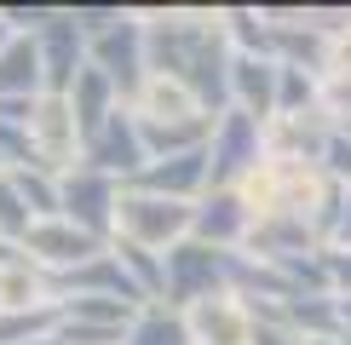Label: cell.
<instances>
[{"label": "cell", "mask_w": 351, "mask_h": 345, "mask_svg": "<svg viewBox=\"0 0 351 345\" xmlns=\"http://www.w3.org/2000/svg\"><path fill=\"white\" fill-rule=\"evenodd\" d=\"M138 23L150 75L179 81L202 115L219 121L230 110V40L219 29V12H138Z\"/></svg>", "instance_id": "cell-1"}, {"label": "cell", "mask_w": 351, "mask_h": 345, "mask_svg": "<svg viewBox=\"0 0 351 345\" xmlns=\"http://www.w3.org/2000/svg\"><path fill=\"white\" fill-rule=\"evenodd\" d=\"M190 207H196V201L121 190V201H115V236L133 242V248L167 253V248H179V242H190Z\"/></svg>", "instance_id": "cell-2"}, {"label": "cell", "mask_w": 351, "mask_h": 345, "mask_svg": "<svg viewBox=\"0 0 351 345\" xmlns=\"http://www.w3.org/2000/svg\"><path fill=\"white\" fill-rule=\"evenodd\" d=\"M259 162H265V121L225 110L208 133V190H237Z\"/></svg>", "instance_id": "cell-3"}, {"label": "cell", "mask_w": 351, "mask_h": 345, "mask_svg": "<svg viewBox=\"0 0 351 345\" xmlns=\"http://www.w3.org/2000/svg\"><path fill=\"white\" fill-rule=\"evenodd\" d=\"M86 64L115 86L121 104H133L144 75H150V64H144V23H138V12H127V18L115 23V29H104L98 40H86Z\"/></svg>", "instance_id": "cell-4"}, {"label": "cell", "mask_w": 351, "mask_h": 345, "mask_svg": "<svg viewBox=\"0 0 351 345\" xmlns=\"http://www.w3.org/2000/svg\"><path fill=\"white\" fill-rule=\"evenodd\" d=\"M225 259H230V253L202 248V242H179V248H167V253H162V277H167L162 305L190 311L196 299L225 294Z\"/></svg>", "instance_id": "cell-5"}, {"label": "cell", "mask_w": 351, "mask_h": 345, "mask_svg": "<svg viewBox=\"0 0 351 345\" xmlns=\"http://www.w3.org/2000/svg\"><path fill=\"white\" fill-rule=\"evenodd\" d=\"M115 201H121V184L93 167H69L58 179V219H69L75 230H86L98 242L115 236Z\"/></svg>", "instance_id": "cell-6"}, {"label": "cell", "mask_w": 351, "mask_h": 345, "mask_svg": "<svg viewBox=\"0 0 351 345\" xmlns=\"http://www.w3.org/2000/svg\"><path fill=\"white\" fill-rule=\"evenodd\" d=\"M29 155H35L40 172L64 179L69 167H81V133H75V115L58 92H40L29 104Z\"/></svg>", "instance_id": "cell-7"}, {"label": "cell", "mask_w": 351, "mask_h": 345, "mask_svg": "<svg viewBox=\"0 0 351 345\" xmlns=\"http://www.w3.org/2000/svg\"><path fill=\"white\" fill-rule=\"evenodd\" d=\"M29 40H35V52H40V81H47V92L64 98L69 81L86 69V35L69 23V6H47V18H40V29Z\"/></svg>", "instance_id": "cell-8"}, {"label": "cell", "mask_w": 351, "mask_h": 345, "mask_svg": "<svg viewBox=\"0 0 351 345\" xmlns=\"http://www.w3.org/2000/svg\"><path fill=\"white\" fill-rule=\"evenodd\" d=\"M18 253L29 259V265H40L47 277H64V270H75V265H86V259H98V253H104V242L86 236V230H75L69 219H35V225L23 230Z\"/></svg>", "instance_id": "cell-9"}, {"label": "cell", "mask_w": 351, "mask_h": 345, "mask_svg": "<svg viewBox=\"0 0 351 345\" xmlns=\"http://www.w3.org/2000/svg\"><path fill=\"white\" fill-rule=\"evenodd\" d=\"M81 167L104 172V179H115V184H133L138 179V172H144V144H138L133 110H115L110 121L81 144Z\"/></svg>", "instance_id": "cell-10"}, {"label": "cell", "mask_w": 351, "mask_h": 345, "mask_svg": "<svg viewBox=\"0 0 351 345\" xmlns=\"http://www.w3.org/2000/svg\"><path fill=\"white\" fill-rule=\"evenodd\" d=\"M121 190H144V196H167V201H202L208 196V144L184 155H162V162H144V172Z\"/></svg>", "instance_id": "cell-11"}, {"label": "cell", "mask_w": 351, "mask_h": 345, "mask_svg": "<svg viewBox=\"0 0 351 345\" xmlns=\"http://www.w3.org/2000/svg\"><path fill=\"white\" fill-rule=\"evenodd\" d=\"M247 225H254V213L242 207L237 190H208L190 207V242H202V248H219V253H237Z\"/></svg>", "instance_id": "cell-12"}, {"label": "cell", "mask_w": 351, "mask_h": 345, "mask_svg": "<svg viewBox=\"0 0 351 345\" xmlns=\"http://www.w3.org/2000/svg\"><path fill=\"white\" fill-rule=\"evenodd\" d=\"M184 316V334L190 345H247V328H254V316H247L242 299L230 294H213V299H196Z\"/></svg>", "instance_id": "cell-13"}, {"label": "cell", "mask_w": 351, "mask_h": 345, "mask_svg": "<svg viewBox=\"0 0 351 345\" xmlns=\"http://www.w3.org/2000/svg\"><path fill=\"white\" fill-rule=\"evenodd\" d=\"M311 248H317V236H311V225H305L300 213H265V219L247 225V236H242L237 253L276 265V259H294V253H311Z\"/></svg>", "instance_id": "cell-14"}, {"label": "cell", "mask_w": 351, "mask_h": 345, "mask_svg": "<svg viewBox=\"0 0 351 345\" xmlns=\"http://www.w3.org/2000/svg\"><path fill=\"white\" fill-rule=\"evenodd\" d=\"M230 110L271 121L276 115V64L271 58H237L230 52Z\"/></svg>", "instance_id": "cell-15"}, {"label": "cell", "mask_w": 351, "mask_h": 345, "mask_svg": "<svg viewBox=\"0 0 351 345\" xmlns=\"http://www.w3.org/2000/svg\"><path fill=\"white\" fill-rule=\"evenodd\" d=\"M64 104H69V115H75V133H81V144L93 138V133H98V127L110 121L115 110H127L121 98H115V86H110L104 75H98L93 64H86L81 75L69 81V92H64Z\"/></svg>", "instance_id": "cell-16"}, {"label": "cell", "mask_w": 351, "mask_h": 345, "mask_svg": "<svg viewBox=\"0 0 351 345\" xmlns=\"http://www.w3.org/2000/svg\"><path fill=\"white\" fill-rule=\"evenodd\" d=\"M127 110H133L138 121H162V127H179V121H208V115H202V104L184 92L179 81H167V75H144L138 98H133Z\"/></svg>", "instance_id": "cell-17"}, {"label": "cell", "mask_w": 351, "mask_h": 345, "mask_svg": "<svg viewBox=\"0 0 351 345\" xmlns=\"http://www.w3.org/2000/svg\"><path fill=\"white\" fill-rule=\"evenodd\" d=\"M47 81H40V52L29 35H12L6 52H0V98H40Z\"/></svg>", "instance_id": "cell-18"}, {"label": "cell", "mask_w": 351, "mask_h": 345, "mask_svg": "<svg viewBox=\"0 0 351 345\" xmlns=\"http://www.w3.org/2000/svg\"><path fill=\"white\" fill-rule=\"evenodd\" d=\"M35 305H52V294H47V270L29 265L23 253L0 259V311H35Z\"/></svg>", "instance_id": "cell-19"}, {"label": "cell", "mask_w": 351, "mask_h": 345, "mask_svg": "<svg viewBox=\"0 0 351 345\" xmlns=\"http://www.w3.org/2000/svg\"><path fill=\"white\" fill-rule=\"evenodd\" d=\"M104 248H110V259L121 265V277L133 282V294L144 299V305H162V288H167V277H162V253L133 248V242H121V236H110Z\"/></svg>", "instance_id": "cell-20"}, {"label": "cell", "mask_w": 351, "mask_h": 345, "mask_svg": "<svg viewBox=\"0 0 351 345\" xmlns=\"http://www.w3.org/2000/svg\"><path fill=\"white\" fill-rule=\"evenodd\" d=\"M121 345H190V334H184V316L173 305H138Z\"/></svg>", "instance_id": "cell-21"}, {"label": "cell", "mask_w": 351, "mask_h": 345, "mask_svg": "<svg viewBox=\"0 0 351 345\" xmlns=\"http://www.w3.org/2000/svg\"><path fill=\"white\" fill-rule=\"evenodd\" d=\"M58 316H64V322H75V328H98V334H127V322H133V305L86 294V299H64V305H58Z\"/></svg>", "instance_id": "cell-22"}, {"label": "cell", "mask_w": 351, "mask_h": 345, "mask_svg": "<svg viewBox=\"0 0 351 345\" xmlns=\"http://www.w3.org/2000/svg\"><path fill=\"white\" fill-rule=\"evenodd\" d=\"M58 305H35V311H0V345H29V340H47L58 334Z\"/></svg>", "instance_id": "cell-23"}, {"label": "cell", "mask_w": 351, "mask_h": 345, "mask_svg": "<svg viewBox=\"0 0 351 345\" xmlns=\"http://www.w3.org/2000/svg\"><path fill=\"white\" fill-rule=\"evenodd\" d=\"M317 86H323V75L276 64V115H317Z\"/></svg>", "instance_id": "cell-24"}, {"label": "cell", "mask_w": 351, "mask_h": 345, "mask_svg": "<svg viewBox=\"0 0 351 345\" xmlns=\"http://www.w3.org/2000/svg\"><path fill=\"white\" fill-rule=\"evenodd\" d=\"M12 184H18L29 219H58V179H52V172H40V167H18V172H12Z\"/></svg>", "instance_id": "cell-25"}, {"label": "cell", "mask_w": 351, "mask_h": 345, "mask_svg": "<svg viewBox=\"0 0 351 345\" xmlns=\"http://www.w3.org/2000/svg\"><path fill=\"white\" fill-rule=\"evenodd\" d=\"M29 225H35V219H29L18 184H12V172L0 167V242H23V230H29Z\"/></svg>", "instance_id": "cell-26"}, {"label": "cell", "mask_w": 351, "mask_h": 345, "mask_svg": "<svg viewBox=\"0 0 351 345\" xmlns=\"http://www.w3.org/2000/svg\"><path fill=\"white\" fill-rule=\"evenodd\" d=\"M317 115L328 127H351V75H323V86H317Z\"/></svg>", "instance_id": "cell-27"}, {"label": "cell", "mask_w": 351, "mask_h": 345, "mask_svg": "<svg viewBox=\"0 0 351 345\" xmlns=\"http://www.w3.org/2000/svg\"><path fill=\"white\" fill-rule=\"evenodd\" d=\"M317 172H323L328 184H351V138L340 133V127H328L323 150H317Z\"/></svg>", "instance_id": "cell-28"}, {"label": "cell", "mask_w": 351, "mask_h": 345, "mask_svg": "<svg viewBox=\"0 0 351 345\" xmlns=\"http://www.w3.org/2000/svg\"><path fill=\"white\" fill-rule=\"evenodd\" d=\"M276 311H282V305L247 311V316H254V328H247V345H305V340H300V334H294V328H288Z\"/></svg>", "instance_id": "cell-29"}, {"label": "cell", "mask_w": 351, "mask_h": 345, "mask_svg": "<svg viewBox=\"0 0 351 345\" xmlns=\"http://www.w3.org/2000/svg\"><path fill=\"white\" fill-rule=\"evenodd\" d=\"M121 18H127V6H86V0H75V6H69V23H75L86 40H98L104 29H115Z\"/></svg>", "instance_id": "cell-30"}, {"label": "cell", "mask_w": 351, "mask_h": 345, "mask_svg": "<svg viewBox=\"0 0 351 345\" xmlns=\"http://www.w3.org/2000/svg\"><path fill=\"white\" fill-rule=\"evenodd\" d=\"M323 265H328V294L334 299H351V253L323 248Z\"/></svg>", "instance_id": "cell-31"}, {"label": "cell", "mask_w": 351, "mask_h": 345, "mask_svg": "<svg viewBox=\"0 0 351 345\" xmlns=\"http://www.w3.org/2000/svg\"><path fill=\"white\" fill-rule=\"evenodd\" d=\"M334 311H340V340L351 345V299H334Z\"/></svg>", "instance_id": "cell-32"}, {"label": "cell", "mask_w": 351, "mask_h": 345, "mask_svg": "<svg viewBox=\"0 0 351 345\" xmlns=\"http://www.w3.org/2000/svg\"><path fill=\"white\" fill-rule=\"evenodd\" d=\"M6 40H12V23H6V12H0V52H6Z\"/></svg>", "instance_id": "cell-33"}, {"label": "cell", "mask_w": 351, "mask_h": 345, "mask_svg": "<svg viewBox=\"0 0 351 345\" xmlns=\"http://www.w3.org/2000/svg\"><path fill=\"white\" fill-rule=\"evenodd\" d=\"M305 345H346V340H305Z\"/></svg>", "instance_id": "cell-34"}]
</instances>
